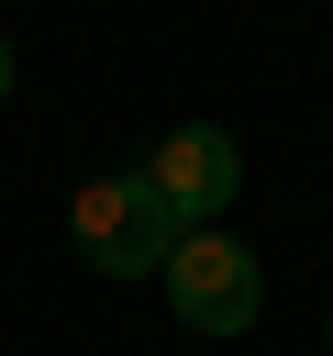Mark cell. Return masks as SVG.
Wrapping results in <instances>:
<instances>
[{
	"instance_id": "4",
	"label": "cell",
	"mask_w": 333,
	"mask_h": 356,
	"mask_svg": "<svg viewBox=\"0 0 333 356\" xmlns=\"http://www.w3.org/2000/svg\"><path fill=\"white\" fill-rule=\"evenodd\" d=\"M0 100H11V33H0Z\"/></svg>"
},
{
	"instance_id": "2",
	"label": "cell",
	"mask_w": 333,
	"mask_h": 356,
	"mask_svg": "<svg viewBox=\"0 0 333 356\" xmlns=\"http://www.w3.org/2000/svg\"><path fill=\"white\" fill-rule=\"evenodd\" d=\"M166 300H178L189 334H244V323L266 312V278H255V256H244L233 234H178V256H166Z\"/></svg>"
},
{
	"instance_id": "1",
	"label": "cell",
	"mask_w": 333,
	"mask_h": 356,
	"mask_svg": "<svg viewBox=\"0 0 333 356\" xmlns=\"http://www.w3.org/2000/svg\"><path fill=\"white\" fill-rule=\"evenodd\" d=\"M67 234H78V267H100V278H166V256H178L189 222L155 200L144 167H122V178H89L67 200Z\"/></svg>"
},
{
	"instance_id": "3",
	"label": "cell",
	"mask_w": 333,
	"mask_h": 356,
	"mask_svg": "<svg viewBox=\"0 0 333 356\" xmlns=\"http://www.w3.org/2000/svg\"><path fill=\"white\" fill-rule=\"evenodd\" d=\"M144 178H155V200H166L189 234H222V211H233V189H244V156H233L222 122H178V134L144 156Z\"/></svg>"
}]
</instances>
